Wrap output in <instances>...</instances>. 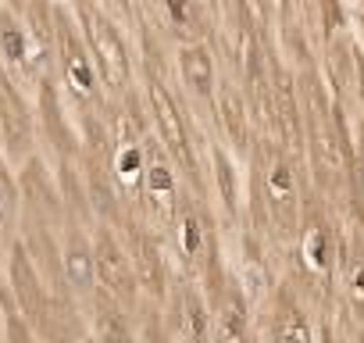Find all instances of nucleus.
<instances>
[{
  "instance_id": "f257e3e1",
  "label": "nucleus",
  "mask_w": 364,
  "mask_h": 343,
  "mask_svg": "<svg viewBox=\"0 0 364 343\" xmlns=\"http://www.w3.org/2000/svg\"><path fill=\"white\" fill-rule=\"evenodd\" d=\"M97 268H100V275H104V283L111 286V290H125V265H122V254H118V247L114 243H100V250H97Z\"/></svg>"
},
{
  "instance_id": "f03ea898",
  "label": "nucleus",
  "mask_w": 364,
  "mask_h": 343,
  "mask_svg": "<svg viewBox=\"0 0 364 343\" xmlns=\"http://www.w3.org/2000/svg\"><path fill=\"white\" fill-rule=\"evenodd\" d=\"M90 268H93V261H90V254L82 250V247H72L68 250V272H72V283L75 286H90Z\"/></svg>"
}]
</instances>
